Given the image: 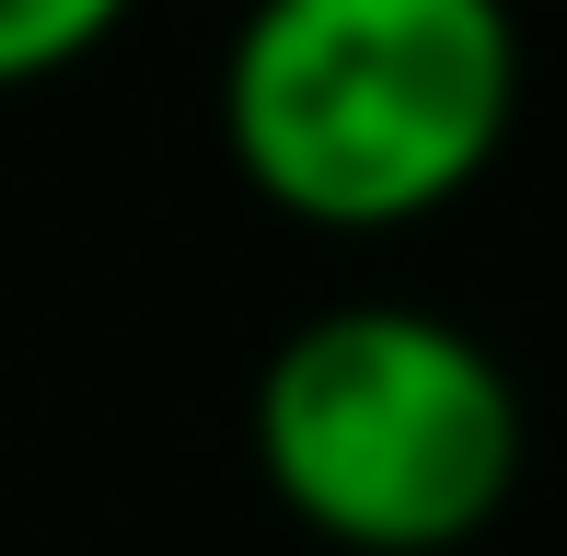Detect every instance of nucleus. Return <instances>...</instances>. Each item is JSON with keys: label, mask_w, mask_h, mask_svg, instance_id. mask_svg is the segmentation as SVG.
I'll return each instance as SVG.
<instances>
[{"label": "nucleus", "mask_w": 567, "mask_h": 556, "mask_svg": "<svg viewBox=\"0 0 567 556\" xmlns=\"http://www.w3.org/2000/svg\"><path fill=\"white\" fill-rule=\"evenodd\" d=\"M255 475L313 545L452 556L522 487V383L429 301H324L255 371Z\"/></svg>", "instance_id": "2"}, {"label": "nucleus", "mask_w": 567, "mask_h": 556, "mask_svg": "<svg viewBox=\"0 0 567 556\" xmlns=\"http://www.w3.org/2000/svg\"><path fill=\"white\" fill-rule=\"evenodd\" d=\"M509 116V0H255L220 59L231 174L301 233L441 220L498 174Z\"/></svg>", "instance_id": "1"}, {"label": "nucleus", "mask_w": 567, "mask_h": 556, "mask_svg": "<svg viewBox=\"0 0 567 556\" xmlns=\"http://www.w3.org/2000/svg\"><path fill=\"white\" fill-rule=\"evenodd\" d=\"M127 12H140V0H0V93L82 70Z\"/></svg>", "instance_id": "3"}]
</instances>
